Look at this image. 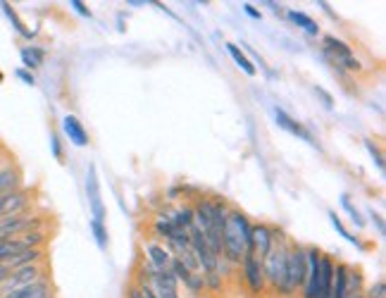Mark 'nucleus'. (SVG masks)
<instances>
[{
	"label": "nucleus",
	"instance_id": "4468645a",
	"mask_svg": "<svg viewBox=\"0 0 386 298\" xmlns=\"http://www.w3.org/2000/svg\"><path fill=\"white\" fill-rule=\"evenodd\" d=\"M170 269H172V274H175L177 279H182V282L188 286V289L198 291L200 286H203V279L195 277V274L191 272V269H188L186 265H184V262H179L177 258H172V265H170Z\"/></svg>",
	"mask_w": 386,
	"mask_h": 298
},
{
	"label": "nucleus",
	"instance_id": "f8f14e48",
	"mask_svg": "<svg viewBox=\"0 0 386 298\" xmlns=\"http://www.w3.org/2000/svg\"><path fill=\"white\" fill-rule=\"evenodd\" d=\"M243 269H246V279H248L250 289L255 294H260L262 286H265V272H262V262L257 260L253 253H246L243 256Z\"/></svg>",
	"mask_w": 386,
	"mask_h": 298
},
{
	"label": "nucleus",
	"instance_id": "f3484780",
	"mask_svg": "<svg viewBox=\"0 0 386 298\" xmlns=\"http://www.w3.org/2000/svg\"><path fill=\"white\" fill-rule=\"evenodd\" d=\"M145 251H148V256H150V265L158 267V269H170V265H172V253L170 251H165L158 244H148L145 246Z\"/></svg>",
	"mask_w": 386,
	"mask_h": 298
},
{
	"label": "nucleus",
	"instance_id": "7ed1b4c3",
	"mask_svg": "<svg viewBox=\"0 0 386 298\" xmlns=\"http://www.w3.org/2000/svg\"><path fill=\"white\" fill-rule=\"evenodd\" d=\"M305 272H307L305 251L300 249V246H291L289 258H287V274H284V282L279 286V291H282L284 296H291L298 286H303Z\"/></svg>",
	"mask_w": 386,
	"mask_h": 298
},
{
	"label": "nucleus",
	"instance_id": "39448f33",
	"mask_svg": "<svg viewBox=\"0 0 386 298\" xmlns=\"http://www.w3.org/2000/svg\"><path fill=\"white\" fill-rule=\"evenodd\" d=\"M38 274H41V269L36 265H26V267H17L10 272V277L5 279L3 284H0V298L13 294L17 289H24V286L29 284H36L38 282Z\"/></svg>",
	"mask_w": 386,
	"mask_h": 298
},
{
	"label": "nucleus",
	"instance_id": "5701e85b",
	"mask_svg": "<svg viewBox=\"0 0 386 298\" xmlns=\"http://www.w3.org/2000/svg\"><path fill=\"white\" fill-rule=\"evenodd\" d=\"M289 19L293 22V24H298L300 29H305L307 33H312V36H315V33L320 31V26H317L315 22H312L310 17L303 15V13H296V10H291V13H289Z\"/></svg>",
	"mask_w": 386,
	"mask_h": 298
},
{
	"label": "nucleus",
	"instance_id": "473e14b6",
	"mask_svg": "<svg viewBox=\"0 0 386 298\" xmlns=\"http://www.w3.org/2000/svg\"><path fill=\"white\" fill-rule=\"evenodd\" d=\"M17 77L22 79V81H26L29 86H33V74H29V72H24V70H17Z\"/></svg>",
	"mask_w": 386,
	"mask_h": 298
},
{
	"label": "nucleus",
	"instance_id": "393cba45",
	"mask_svg": "<svg viewBox=\"0 0 386 298\" xmlns=\"http://www.w3.org/2000/svg\"><path fill=\"white\" fill-rule=\"evenodd\" d=\"M22 60H24V67H29V70H36L38 65L43 63V50L41 48H24L22 50Z\"/></svg>",
	"mask_w": 386,
	"mask_h": 298
},
{
	"label": "nucleus",
	"instance_id": "c756f323",
	"mask_svg": "<svg viewBox=\"0 0 386 298\" xmlns=\"http://www.w3.org/2000/svg\"><path fill=\"white\" fill-rule=\"evenodd\" d=\"M365 148L370 150V155L374 157V162H377V167L379 170H384V160H382V153H379V148L374 146L372 141H365Z\"/></svg>",
	"mask_w": 386,
	"mask_h": 298
},
{
	"label": "nucleus",
	"instance_id": "4be33fe9",
	"mask_svg": "<svg viewBox=\"0 0 386 298\" xmlns=\"http://www.w3.org/2000/svg\"><path fill=\"white\" fill-rule=\"evenodd\" d=\"M17 182H19V174H17V170H13V167H5V170H0V196L15 191Z\"/></svg>",
	"mask_w": 386,
	"mask_h": 298
},
{
	"label": "nucleus",
	"instance_id": "a211bd4d",
	"mask_svg": "<svg viewBox=\"0 0 386 298\" xmlns=\"http://www.w3.org/2000/svg\"><path fill=\"white\" fill-rule=\"evenodd\" d=\"M48 294H50V286L46 282H36L24 286V289H17L3 298H48Z\"/></svg>",
	"mask_w": 386,
	"mask_h": 298
},
{
	"label": "nucleus",
	"instance_id": "2f4dec72",
	"mask_svg": "<svg viewBox=\"0 0 386 298\" xmlns=\"http://www.w3.org/2000/svg\"><path fill=\"white\" fill-rule=\"evenodd\" d=\"M315 93H317V95H322V100H324V105H327V108H332V105H334L332 95H329L327 91H322V88H317V86H315Z\"/></svg>",
	"mask_w": 386,
	"mask_h": 298
},
{
	"label": "nucleus",
	"instance_id": "dca6fc26",
	"mask_svg": "<svg viewBox=\"0 0 386 298\" xmlns=\"http://www.w3.org/2000/svg\"><path fill=\"white\" fill-rule=\"evenodd\" d=\"M274 115H277V122H279V127H282V129H287V132H291V134H293V136H300V139H305L307 143H312V146H315V141H312V136H310V134H307L305 129L300 127L296 120H291V117H289L284 110H279V108H277V110H274Z\"/></svg>",
	"mask_w": 386,
	"mask_h": 298
},
{
	"label": "nucleus",
	"instance_id": "0eeeda50",
	"mask_svg": "<svg viewBox=\"0 0 386 298\" xmlns=\"http://www.w3.org/2000/svg\"><path fill=\"white\" fill-rule=\"evenodd\" d=\"M305 260H307V272H305V294L303 298H317L320 294V262L322 256L317 253V249L305 251Z\"/></svg>",
	"mask_w": 386,
	"mask_h": 298
},
{
	"label": "nucleus",
	"instance_id": "aec40b11",
	"mask_svg": "<svg viewBox=\"0 0 386 298\" xmlns=\"http://www.w3.org/2000/svg\"><path fill=\"white\" fill-rule=\"evenodd\" d=\"M38 258H41V251L38 249H26L22 251L19 256H15L13 260H8L5 265H8L10 269H17V267H26V265H36Z\"/></svg>",
	"mask_w": 386,
	"mask_h": 298
},
{
	"label": "nucleus",
	"instance_id": "7c9ffc66",
	"mask_svg": "<svg viewBox=\"0 0 386 298\" xmlns=\"http://www.w3.org/2000/svg\"><path fill=\"white\" fill-rule=\"evenodd\" d=\"M72 8H74L77 13H79V15H83V17H91V13H88V10H86V5H83V3H79V0H72Z\"/></svg>",
	"mask_w": 386,
	"mask_h": 298
},
{
	"label": "nucleus",
	"instance_id": "6ab92c4d",
	"mask_svg": "<svg viewBox=\"0 0 386 298\" xmlns=\"http://www.w3.org/2000/svg\"><path fill=\"white\" fill-rule=\"evenodd\" d=\"M22 251H26V246L19 239H0V262L13 260Z\"/></svg>",
	"mask_w": 386,
	"mask_h": 298
},
{
	"label": "nucleus",
	"instance_id": "20e7f679",
	"mask_svg": "<svg viewBox=\"0 0 386 298\" xmlns=\"http://www.w3.org/2000/svg\"><path fill=\"white\" fill-rule=\"evenodd\" d=\"M141 284L148 286L158 298H179L177 294V277L172 269H158L153 265H143L141 269Z\"/></svg>",
	"mask_w": 386,
	"mask_h": 298
},
{
	"label": "nucleus",
	"instance_id": "f03ea898",
	"mask_svg": "<svg viewBox=\"0 0 386 298\" xmlns=\"http://www.w3.org/2000/svg\"><path fill=\"white\" fill-rule=\"evenodd\" d=\"M272 249L262 260V272L267 274V279L277 286H282L284 282V274H287V258H289V246L282 241V234L277 229H272Z\"/></svg>",
	"mask_w": 386,
	"mask_h": 298
},
{
	"label": "nucleus",
	"instance_id": "423d86ee",
	"mask_svg": "<svg viewBox=\"0 0 386 298\" xmlns=\"http://www.w3.org/2000/svg\"><path fill=\"white\" fill-rule=\"evenodd\" d=\"M324 53L332 58V63L337 67H346V70H360V63L353 58L351 48L344 41L334 36H324Z\"/></svg>",
	"mask_w": 386,
	"mask_h": 298
},
{
	"label": "nucleus",
	"instance_id": "b1692460",
	"mask_svg": "<svg viewBox=\"0 0 386 298\" xmlns=\"http://www.w3.org/2000/svg\"><path fill=\"white\" fill-rule=\"evenodd\" d=\"M172 222H175L179 229H184V232H188V227H193V222H195L193 210H191V207H182V210H177V212H175V217H172Z\"/></svg>",
	"mask_w": 386,
	"mask_h": 298
},
{
	"label": "nucleus",
	"instance_id": "9b49d317",
	"mask_svg": "<svg viewBox=\"0 0 386 298\" xmlns=\"http://www.w3.org/2000/svg\"><path fill=\"white\" fill-rule=\"evenodd\" d=\"M29 203V196L24 191H10V194L0 196V220L10 215H19L22 210Z\"/></svg>",
	"mask_w": 386,
	"mask_h": 298
},
{
	"label": "nucleus",
	"instance_id": "c9c22d12",
	"mask_svg": "<svg viewBox=\"0 0 386 298\" xmlns=\"http://www.w3.org/2000/svg\"><path fill=\"white\" fill-rule=\"evenodd\" d=\"M129 298H143V291L138 286H129Z\"/></svg>",
	"mask_w": 386,
	"mask_h": 298
},
{
	"label": "nucleus",
	"instance_id": "ddd939ff",
	"mask_svg": "<svg viewBox=\"0 0 386 298\" xmlns=\"http://www.w3.org/2000/svg\"><path fill=\"white\" fill-rule=\"evenodd\" d=\"M63 127H65V134L70 136V141L74 146H86L88 143V136H86V129L81 127V122L77 120L74 115H67L63 120Z\"/></svg>",
	"mask_w": 386,
	"mask_h": 298
},
{
	"label": "nucleus",
	"instance_id": "72a5a7b5",
	"mask_svg": "<svg viewBox=\"0 0 386 298\" xmlns=\"http://www.w3.org/2000/svg\"><path fill=\"white\" fill-rule=\"evenodd\" d=\"M10 272H13V269H10L8 265H5V262H0V284H3L5 279L10 277Z\"/></svg>",
	"mask_w": 386,
	"mask_h": 298
},
{
	"label": "nucleus",
	"instance_id": "4c0bfd02",
	"mask_svg": "<svg viewBox=\"0 0 386 298\" xmlns=\"http://www.w3.org/2000/svg\"><path fill=\"white\" fill-rule=\"evenodd\" d=\"M138 289H141V291H143V298H158V296H155V294H153V291H150V289H148V286H143V284H141V286H138Z\"/></svg>",
	"mask_w": 386,
	"mask_h": 298
},
{
	"label": "nucleus",
	"instance_id": "cd10ccee",
	"mask_svg": "<svg viewBox=\"0 0 386 298\" xmlns=\"http://www.w3.org/2000/svg\"><path fill=\"white\" fill-rule=\"evenodd\" d=\"M329 217H332V224H334V229H337V232H339L341 236H344V239H348L351 244H357V239H355V236H351V234H348V229H346L344 224H341V220H339V217H337V212H329Z\"/></svg>",
	"mask_w": 386,
	"mask_h": 298
},
{
	"label": "nucleus",
	"instance_id": "58836bf2",
	"mask_svg": "<svg viewBox=\"0 0 386 298\" xmlns=\"http://www.w3.org/2000/svg\"><path fill=\"white\" fill-rule=\"evenodd\" d=\"M50 141H53V153H55V157H63V153H60V146H58V139H50Z\"/></svg>",
	"mask_w": 386,
	"mask_h": 298
},
{
	"label": "nucleus",
	"instance_id": "412c9836",
	"mask_svg": "<svg viewBox=\"0 0 386 298\" xmlns=\"http://www.w3.org/2000/svg\"><path fill=\"white\" fill-rule=\"evenodd\" d=\"M227 50H229V55H232L234 63H236L239 67H241V70L246 72V74H248V77H253V74H255V65L250 63V60L241 53V48L234 46V43H227Z\"/></svg>",
	"mask_w": 386,
	"mask_h": 298
},
{
	"label": "nucleus",
	"instance_id": "a878e982",
	"mask_svg": "<svg viewBox=\"0 0 386 298\" xmlns=\"http://www.w3.org/2000/svg\"><path fill=\"white\" fill-rule=\"evenodd\" d=\"M91 232L93 236H96V244H98V249H108V232H105V227H103V222H98V220H91Z\"/></svg>",
	"mask_w": 386,
	"mask_h": 298
},
{
	"label": "nucleus",
	"instance_id": "6e6552de",
	"mask_svg": "<svg viewBox=\"0 0 386 298\" xmlns=\"http://www.w3.org/2000/svg\"><path fill=\"white\" fill-rule=\"evenodd\" d=\"M86 196H88V205H91V210H93V220L103 222L105 220V207H103V201H100V184H98L96 165L88 167V174H86Z\"/></svg>",
	"mask_w": 386,
	"mask_h": 298
},
{
	"label": "nucleus",
	"instance_id": "e433bc0d",
	"mask_svg": "<svg viewBox=\"0 0 386 298\" xmlns=\"http://www.w3.org/2000/svg\"><path fill=\"white\" fill-rule=\"evenodd\" d=\"M372 222L377 224V229H379V234H384V222H382V217L377 215V212H372Z\"/></svg>",
	"mask_w": 386,
	"mask_h": 298
},
{
	"label": "nucleus",
	"instance_id": "f257e3e1",
	"mask_svg": "<svg viewBox=\"0 0 386 298\" xmlns=\"http://www.w3.org/2000/svg\"><path fill=\"white\" fill-rule=\"evenodd\" d=\"M222 249L232 262H241L246 253H250V224L241 212H227L225 227H222Z\"/></svg>",
	"mask_w": 386,
	"mask_h": 298
},
{
	"label": "nucleus",
	"instance_id": "2eb2a0df",
	"mask_svg": "<svg viewBox=\"0 0 386 298\" xmlns=\"http://www.w3.org/2000/svg\"><path fill=\"white\" fill-rule=\"evenodd\" d=\"M334 286V262L329 258H322L320 262V294L317 298H329Z\"/></svg>",
	"mask_w": 386,
	"mask_h": 298
},
{
	"label": "nucleus",
	"instance_id": "1a4fd4ad",
	"mask_svg": "<svg viewBox=\"0 0 386 298\" xmlns=\"http://www.w3.org/2000/svg\"><path fill=\"white\" fill-rule=\"evenodd\" d=\"M272 229L265 227V224H255L250 227V253L257 258V260H265V256L272 249Z\"/></svg>",
	"mask_w": 386,
	"mask_h": 298
},
{
	"label": "nucleus",
	"instance_id": "bb28decb",
	"mask_svg": "<svg viewBox=\"0 0 386 298\" xmlns=\"http://www.w3.org/2000/svg\"><path fill=\"white\" fill-rule=\"evenodd\" d=\"M3 10H5V15H8V17H10V22H13V24H15V29H17V31H19V33H22V36H31V33H29V31H26V29H24V24H22V22H19V17H17V15L13 13V8H10V5H8V3H3Z\"/></svg>",
	"mask_w": 386,
	"mask_h": 298
},
{
	"label": "nucleus",
	"instance_id": "c85d7f7f",
	"mask_svg": "<svg viewBox=\"0 0 386 298\" xmlns=\"http://www.w3.org/2000/svg\"><path fill=\"white\" fill-rule=\"evenodd\" d=\"M341 205H344V207H346V210H348V212H351V220H353V222L357 224V227H362V224H365V222H362V217H360V212H357V210H355V207H353V205H351L348 196H344V198H341Z\"/></svg>",
	"mask_w": 386,
	"mask_h": 298
},
{
	"label": "nucleus",
	"instance_id": "9d476101",
	"mask_svg": "<svg viewBox=\"0 0 386 298\" xmlns=\"http://www.w3.org/2000/svg\"><path fill=\"white\" fill-rule=\"evenodd\" d=\"M38 220H33V217H26V215H10V217H3L0 220V239H13L17 234H24L29 232L31 227H36Z\"/></svg>",
	"mask_w": 386,
	"mask_h": 298
},
{
	"label": "nucleus",
	"instance_id": "f704fd0d",
	"mask_svg": "<svg viewBox=\"0 0 386 298\" xmlns=\"http://www.w3.org/2000/svg\"><path fill=\"white\" fill-rule=\"evenodd\" d=\"M243 10H246V15H250V17H253V19H260V13H257V10L253 8V5L246 3V5H243Z\"/></svg>",
	"mask_w": 386,
	"mask_h": 298
}]
</instances>
